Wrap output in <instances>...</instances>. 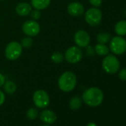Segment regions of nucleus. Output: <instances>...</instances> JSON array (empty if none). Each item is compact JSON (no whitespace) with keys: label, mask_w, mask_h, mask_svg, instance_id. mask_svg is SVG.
Masks as SVG:
<instances>
[{"label":"nucleus","mask_w":126,"mask_h":126,"mask_svg":"<svg viewBox=\"0 0 126 126\" xmlns=\"http://www.w3.org/2000/svg\"><path fill=\"white\" fill-rule=\"evenodd\" d=\"M50 59H51L53 62L57 63V64H58V63H60V62H62L63 60H64L65 56L61 52L56 51V52H54V53H52V55L50 56Z\"/></svg>","instance_id":"20"},{"label":"nucleus","mask_w":126,"mask_h":126,"mask_svg":"<svg viewBox=\"0 0 126 126\" xmlns=\"http://www.w3.org/2000/svg\"><path fill=\"white\" fill-rule=\"evenodd\" d=\"M102 69L108 74H114L119 69V62L114 55H107L102 63Z\"/></svg>","instance_id":"3"},{"label":"nucleus","mask_w":126,"mask_h":126,"mask_svg":"<svg viewBox=\"0 0 126 126\" xmlns=\"http://www.w3.org/2000/svg\"><path fill=\"white\" fill-rule=\"evenodd\" d=\"M26 116H27L28 119H29L31 120H34L38 117V111L36 110V108H31L28 110Z\"/></svg>","instance_id":"21"},{"label":"nucleus","mask_w":126,"mask_h":126,"mask_svg":"<svg viewBox=\"0 0 126 126\" xmlns=\"http://www.w3.org/2000/svg\"><path fill=\"white\" fill-rule=\"evenodd\" d=\"M87 126H96V124H94V122H90V123L88 124Z\"/></svg>","instance_id":"29"},{"label":"nucleus","mask_w":126,"mask_h":126,"mask_svg":"<svg viewBox=\"0 0 126 126\" xmlns=\"http://www.w3.org/2000/svg\"><path fill=\"white\" fill-rule=\"evenodd\" d=\"M31 18L33 20H39L41 17V12L39 10H37V9H35L34 11H31Z\"/></svg>","instance_id":"23"},{"label":"nucleus","mask_w":126,"mask_h":126,"mask_svg":"<svg viewBox=\"0 0 126 126\" xmlns=\"http://www.w3.org/2000/svg\"><path fill=\"white\" fill-rule=\"evenodd\" d=\"M3 87H4V90H5V93H7L8 94H14L16 91V88H17L16 83L13 81H11V80L5 81L4 85H3Z\"/></svg>","instance_id":"16"},{"label":"nucleus","mask_w":126,"mask_h":126,"mask_svg":"<svg viewBox=\"0 0 126 126\" xmlns=\"http://www.w3.org/2000/svg\"><path fill=\"white\" fill-rule=\"evenodd\" d=\"M109 49L116 55L124 53L126 51V40L120 36L113 37L110 42Z\"/></svg>","instance_id":"7"},{"label":"nucleus","mask_w":126,"mask_h":126,"mask_svg":"<svg viewBox=\"0 0 126 126\" xmlns=\"http://www.w3.org/2000/svg\"><path fill=\"white\" fill-rule=\"evenodd\" d=\"M114 31L116 33V34L120 36L126 35V21L122 20L117 22L115 25Z\"/></svg>","instance_id":"15"},{"label":"nucleus","mask_w":126,"mask_h":126,"mask_svg":"<svg viewBox=\"0 0 126 126\" xmlns=\"http://www.w3.org/2000/svg\"><path fill=\"white\" fill-rule=\"evenodd\" d=\"M5 101V95L1 90H0V106L4 104Z\"/></svg>","instance_id":"27"},{"label":"nucleus","mask_w":126,"mask_h":126,"mask_svg":"<svg viewBox=\"0 0 126 126\" xmlns=\"http://www.w3.org/2000/svg\"><path fill=\"white\" fill-rule=\"evenodd\" d=\"M84 6L79 2H74L68 6V12L72 16H79L84 14Z\"/></svg>","instance_id":"11"},{"label":"nucleus","mask_w":126,"mask_h":126,"mask_svg":"<svg viewBox=\"0 0 126 126\" xmlns=\"http://www.w3.org/2000/svg\"><path fill=\"white\" fill-rule=\"evenodd\" d=\"M42 126H50V125H47V124H45V125H42Z\"/></svg>","instance_id":"30"},{"label":"nucleus","mask_w":126,"mask_h":126,"mask_svg":"<svg viewBox=\"0 0 126 126\" xmlns=\"http://www.w3.org/2000/svg\"><path fill=\"white\" fill-rule=\"evenodd\" d=\"M5 82V77L3 76L2 74L0 73V88H1L2 86H3Z\"/></svg>","instance_id":"28"},{"label":"nucleus","mask_w":126,"mask_h":126,"mask_svg":"<svg viewBox=\"0 0 126 126\" xmlns=\"http://www.w3.org/2000/svg\"><path fill=\"white\" fill-rule=\"evenodd\" d=\"M39 118L44 123L47 124V125H51L56 122L57 117H56V113L53 111L45 109L40 113Z\"/></svg>","instance_id":"12"},{"label":"nucleus","mask_w":126,"mask_h":126,"mask_svg":"<svg viewBox=\"0 0 126 126\" xmlns=\"http://www.w3.org/2000/svg\"><path fill=\"white\" fill-rule=\"evenodd\" d=\"M97 42L99 44H106L110 40V35L108 33H100L97 35L96 37Z\"/></svg>","instance_id":"19"},{"label":"nucleus","mask_w":126,"mask_h":126,"mask_svg":"<svg viewBox=\"0 0 126 126\" xmlns=\"http://www.w3.org/2000/svg\"><path fill=\"white\" fill-rule=\"evenodd\" d=\"M77 77L71 71L63 73L58 79L59 88L63 92H70L73 91L77 85Z\"/></svg>","instance_id":"2"},{"label":"nucleus","mask_w":126,"mask_h":126,"mask_svg":"<svg viewBox=\"0 0 126 126\" xmlns=\"http://www.w3.org/2000/svg\"><path fill=\"white\" fill-rule=\"evenodd\" d=\"M102 18V12L97 8H91L88 9L85 14L86 22L91 26H97L100 24Z\"/></svg>","instance_id":"6"},{"label":"nucleus","mask_w":126,"mask_h":126,"mask_svg":"<svg viewBox=\"0 0 126 126\" xmlns=\"http://www.w3.org/2000/svg\"><path fill=\"white\" fill-rule=\"evenodd\" d=\"M0 1H2V0H0Z\"/></svg>","instance_id":"31"},{"label":"nucleus","mask_w":126,"mask_h":126,"mask_svg":"<svg viewBox=\"0 0 126 126\" xmlns=\"http://www.w3.org/2000/svg\"><path fill=\"white\" fill-rule=\"evenodd\" d=\"M20 44H21L22 47L28 48V47L32 46V45H33V39H32V38L31 36L25 37V38L22 39V40Z\"/></svg>","instance_id":"22"},{"label":"nucleus","mask_w":126,"mask_h":126,"mask_svg":"<svg viewBox=\"0 0 126 126\" xmlns=\"http://www.w3.org/2000/svg\"><path fill=\"white\" fill-rule=\"evenodd\" d=\"M102 0H89L90 4L95 8L99 7L102 4Z\"/></svg>","instance_id":"25"},{"label":"nucleus","mask_w":126,"mask_h":126,"mask_svg":"<svg viewBox=\"0 0 126 126\" xmlns=\"http://www.w3.org/2000/svg\"><path fill=\"white\" fill-rule=\"evenodd\" d=\"M51 0H31V6L37 10H44L50 4Z\"/></svg>","instance_id":"14"},{"label":"nucleus","mask_w":126,"mask_h":126,"mask_svg":"<svg viewBox=\"0 0 126 126\" xmlns=\"http://www.w3.org/2000/svg\"><path fill=\"white\" fill-rule=\"evenodd\" d=\"M65 59L67 62L71 64H76V63L80 62L83 57V52L82 49L78 46H72L70 47L65 53Z\"/></svg>","instance_id":"5"},{"label":"nucleus","mask_w":126,"mask_h":126,"mask_svg":"<svg viewBox=\"0 0 126 126\" xmlns=\"http://www.w3.org/2000/svg\"><path fill=\"white\" fill-rule=\"evenodd\" d=\"M90 41V36L85 31L79 30L76 32L74 35V42L77 46L79 47L80 48L86 47L88 45H89Z\"/></svg>","instance_id":"10"},{"label":"nucleus","mask_w":126,"mask_h":126,"mask_svg":"<svg viewBox=\"0 0 126 126\" xmlns=\"http://www.w3.org/2000/svg\"><path fill=\"white\" fill-rule=\"evenodd\" d=\"M95 53L99 56H107L109 53L110 49L105 44H97L95 47Z\"/></svg>","instance_id":"17"},{"label":"nucleus","mask_w":126,"mask_h":126,"mask_svg":"<svg viewBox=\"0 0 126 126\" xmlns=\"http://www.w3.org/2000/svg\"><path fill=\"white\" fill-rule=\"evenodd\" d=\"M85 52H86V54L88 56H94V54L96 53H95V50L93 47L91 46H89L88 45L86 47V50H85Z\"/></svg>","instance_id":"24"},{"label":"nucleus","mask_w":126,"mask_h":126,"mask_svg":"<svg viewBox=\"0 0 126 126\" xmlns=\"http://www.w3.org/2000/svg\"><path fill=\"white\" fill-rule=\"evenodd\" d=\"M22 53V47L18 42H11L5 47V54L8 59L14 61L17 59Z\"/></svg>","instance_id":"4"},{"label":"nucleus","mask_w":126,"mask_h":126,"mask_svg":"<svg viewBox=\"0 0 126 126\" xmlns=\"http://www.w3.org/2000/svg\"><path fill=\"white\" fill-rule=\"evenodd\" d=\"M82 99L87 105L96 107L101 105L103 101V93L99 88L92 87L84 91Z\"/></svg>","instance_id":"1"},{"label":"nucleus","mask_w":126,"mask_h":126,"mask_svg":"<svg viewBox=\"0 0 126 126\" xmlns=\"http://www.w3.org/2000/svg\"><path fill=\"white\" fill-rule=\"evenodd\" d=\"M22 31L28 36H36L40 32V25L36 20H28L22 25Z\"/></svg>","instance_id":"9"},{"label":"nucleus","mask_w":126,"mask_h":126,"mask_svg":"<svg viewBox=\"0 0 126 126\" xmlns=\"http://www.w3.org/2000/svg\"><path fill=\"white\" fill-rule=\"evenodd\" d=\"M32 6L28 2H21L16 7V12L21 16H26L31 14Z\"/></svg>","instance_id":"13"},{"label":"nucleus","mask_w":126,"mask_h":126,"mask_svg":"<svg viewBox=\"0 0 126 126\" xmlns=\"http://www.w3.org/2000/svg\"><path fill=\"white\" fill-rule=\"evenodd\" d=\"M82 99L79 96H75L74 97H72L70 100L69 102V106L72 110H78L81 106H82Z\"/></svg>","instance_id":"18"},{"label":"nucleus","mask_w":126,"mask_h":126,"mask_svg":"<svg viewBox=\"0 0 126 126\" xmlns=\"http://www.w3.org/2000/svg\"><path fill=\"white\" fill-rule=\"evenodd\" d=\"M119 77L121 80H123V81L126 80V68H123L119 71Z\"/></svg>","instance_id":"26"},{"label":"nucleus","mask_w":126,"mask_h":126,"mask_svg":"<svg viewBox=\"0 0 126 126\" xmlns=\"http://www.w3.org/2000/svg\"><path fill=\"white\" fill-rule=\"evenodd\" d=\"M33 101L36 108H45L47 107L50 103V97L45 91L38 90L33 94Z\"/></svg>","instance_id":"8"}]
</instances>
